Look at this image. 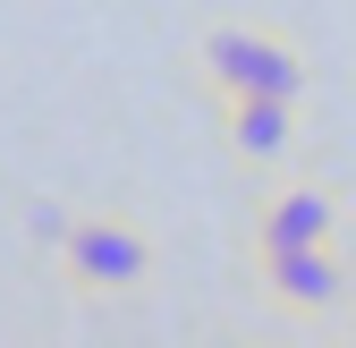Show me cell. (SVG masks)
I'll return each instance as SVG.
<instances>
[{"instance_id":"3957f363","label":"cell","mask_w":356,"mask_h":348,"mask_svg":"<svg viewBox=\"0 0 356 348\" xmlns=\"http://www.w3.org/2000/svg\"><path fill=\"white\" fill-rule=\"evenodd\" d=\"M254 264H263V297H272L280 315H297V323H331L348 306V255H339V238L331 246H272V255H254Z\"/></svg>"},{"instance_id":"7a4b0ae2","label":"cell","mask_w":356,"mask_h":348,"mask_svg":"<svg viewBox=\"0 0 356 348\" xmlns=\"http://www.w3.org/2000/svg\"><path fill=\"white\" fill-rule=\"evenodd\" d=\"M60 280L76 297H136L153 280V238L127 212H76V230L60 238Z\"/></svg>"},{"instance_id":"5b68a950","label":"cell","mask_w":356,"mask_h":348,"mask_svg":"<svg viewBox=\"0 0 356 348\" xmlns=\"http://www.w3.org/2000/svg\"><path fill=\"white\" fill-rule=\"evenodd\" d=\"M331 238H339V196L314 187V179L263 196V212H254V255H272V246H331Z\"/></svg>"},{"instance_id":"6da1fadb","label":"cell","mask_w":356,"mask_h":348,"mask_svg":"<svg viewBox=\"0 0 356 348\" xmlns=\"http://www.w3.org/2000/svg\"><path fill=\"white\" fill-rule=\"evenodd\" d=\"M195 77H204V94H280V102H305V85H314V68H305L280 34H263V26H212L195 42Z\"/></svg>"},{"instance_id":"277c9868","label":"cell","mask_w":356,"mask_h":348,"mask_svg":"<svg viewBox=\"0 0 356 348\" xmlns=\"http://www.w3.org/2000/svg\"><path fill=\"white\" fill-rule=\"evenodd\" d=\"M220 145H229L246 170H280L297 153V102L280 94H220Z\"/></svg>"},{"instance_id":"8992f818","label":"cell","mask_w":356,"mask_h":348,"mask_svg":"<svg viewBox=\"0 0 356 348\" xmlns=\"http://www.w3.org/2000/svg\"><path fill=\"white\" fill-rule=\"evenodd\" d=\"M68 230H76V212H60L51 196H34V204H26V238H34V246H51V255H60Z\"/></svg>"}]
</instances>
